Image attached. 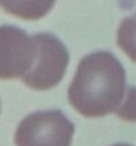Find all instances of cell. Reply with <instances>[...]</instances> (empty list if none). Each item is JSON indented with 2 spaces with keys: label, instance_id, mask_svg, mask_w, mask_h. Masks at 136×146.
Wrapping results in <instances>:
<instances>
[{
  "label": "cell",
  "instance_id": "obj_1",
  "mask_svg": "<svg viewBox=\"0 0 136 146\" xmlns=\"http://www.w3.org/2000/svg\"><path fill=\"white\" fill-rule=\"evenodd\" d=\"M125 70L111 52H93L78 64L68 90L69 102L87 118L115 113L125 96Z\"/></svg>",
  "mask_w": 136,
  "mask_h": 146
},
{
  "label": "cell",
  "instance_id": "obj_2",
  "mask_svg": "<svg viewBox=\"0 0 136 146\" xmlns=\"http://www.w3.org/2000/svg\"><path fill=\"white\" fill-rule=\"evenodd\" d=\"M74 123L61 110H38L27 115L15 133L16 146H70Z\"/></svg>",
  "mask_w": 136,
  "mask_h": 146
},
{
  "label": "cell",
  "instance_id": "obj_3",
  "mask_svg": "<svg viewBox=\"0 0 136 146\" xmlns=\"http://www.w3.org/2000/svg\"><path fill=\"white\" fill-rule=\"evenodd\" d=\"M38 57L36 37L13 25L0 27V78L23 80L33 70Z\"/></svg>",
  "mask_w": 136,
  "mask_h": 146
},
{
  "label": "cell",
  "instance_id": "obj_4",
  "mask_svg": "<svg viewBox=\"0 0 136 146\" xmlns=\"http://www.w3.org/2000/svg\"><path fill=\"white\" fill-rule=\"evenodd\" d=\"M38 57L33 70L23 78L28 88L48 90L62 81L69 64V52L64 42L50 33H36Z\"/></svg>",
  "mask_w": 136,
  "mask_h": 146
},
{
  "label": "cell",
  "instance_id": "obj_5",
  "mask_svg": "<svg viewBox=\"0 0 136 146\" xmlns=\"http://www.w3.org/2000/svg\"><path fill=\"white\" fill-rule=\"evenodd\" d=\"M56 0H0V8L24 20H40L53 8Z\"/></svg>",
  "mask_w": 136,
  "mask_h": 146
},
{
  "label": "cell",
  "instance_id": "obj_6",
  "mask_svg": "<svg viewBox=\"0 0 136 146\" xmlns=\"http://www.w3.org/2000/svg\"><path fill=\"white\" fill-rule=\"evenodd\" d=\"M118 46L136 62V12L122 20L116 33Z\"/></svg>",
  "mask_w": 136,
  "mask_h": 146
},
{
  "label": "cell",
  "instance_id": "obj_7",
  "mask_svg": "<svg viewBox=\"0 0 136 146\" xmlns=\"http://www.w3.org/2000/svg\"><path fill=\"white\" fill-rule=\"evenodd\" d=\"M115 114L123 121L136 122V86H128L125 96Z\"/></svg>",
  "mask_w": 136,
  "mask_h": 146
},
{
  "label": "cell",
  "instance_id": "obj_8",
  "mask_svg": "<svg viewBox=\"0 0 136 146\" xmlns=\"http://www.w3.org/2000/svg\"><path fill=\"white\" fill-rule=\"evenodd\" d=\"M112 146H132V145H129V143H115Z\"/></svg>",
  "mask_w": 136,
  "mask_h": 146
}]
</instances>
